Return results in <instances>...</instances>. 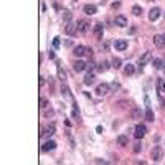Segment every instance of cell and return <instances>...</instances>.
Masks as SVG:
<instances>
[{"label": "cell", "instance_id": "obj_25", "mask_svg": "<svg viewBox=\"0 0 165 165\" xmlns=\"http://www.w3.org/2000/svg\"><path fill=\"white\" fill-rule=\"evenodd\" d=\"M111 64H112V68L119 69V68H121V64H122V61H121V58H112V61H111Z\"/></svg>", "mask_w": 165, "mask_h": 165}, {"label": "cell", "instance_id": "obj_3", "mask_svg": "<svg viewBox=\"0 0 165 165\" xmlns=\"http://www.w3.org/2000/svg\"><path fill=\"white\" fill-rule=\"evenodd\" d=\"M162 157H164L162 149H160L159 145H155L154 149H152V152H150V159L154 160V162H160V160H162Z\"/></svg>", "mask_w": 165, "mask_h": 165}, {"label": "cell", "instance_id": "obj_8", "mask_svg": "<svg viewBox=\"0 0 165 165\" xmlns=\"http://www.w3.org/2000/svg\"><path fill=\"white\" fill-rule=\"evenodd\" d=\"M103 33H104V25L99 21V23H96V25H94V35H96V38H98V40H103Z\"/></svg>", "mask_w": 165, "mask_h": 165}, {"label": "cell", "instance_id": "obj_15", "mask_svg": "<svg viewBox=\"0 0 165 165\" xmlns=\"http://www.w3.org/2000/svg\"><path fill=\"white\" fill-rule=\"evenodd\" d=\"M82 10H84V13H86V15H94V13L98 12V7L93 5V3H88V5H84V8H82Z\"/></svg>", "mask_w": 165, "mask_h": 165}, {"label": "cell", "instance_id": "obj_20", "mask_svg": "<svg viewBox=\"0 0 165 165\" xmlns=\"http://www.w3.org/2000/svg\"><path fill=\"white\" fill-rule=\"evenodd\" d=\"M130 117H132V119H140V117H142V111L137 109V107H134L132 111H130Z\"/></svg>", "mask_w": 165, "mask_h": 165}, {"label": "cell", "instance_id": "obj_21", "mask_svg": "<svg viewBox=\"0 0 165 165\" xmlns=\"http://www.w3.org/2000/svg\"><path fill=\"white\" fill-rule=\"evenodd\" d=\"M94 82V73L91 71V73H88V74H86V78H84V84H93Z\"/></svg>", "mask_w": 165, "mask_h": 165}, {"label": "cell", "instance_id": "obj_35", "mask_svg": "<svg viewBox=\"0 0 165 165\" xmlns=\"http://www.w3.org/2000/svg\"><path fill=\"white\" fill-rule=\"evenodd\" d=\"M50 60H55V51H50Z\"/></svg>", "mask_w": 165, "mask_h": 165}, {"label": "cell", "instance_id": "obj_9", "mask_svg": "<svg viewBox=\"0 0 165 165\" xmlns=\"http://www.w3.org/2000/svg\"><path fill=\"white\" fill-rule=\"evenodd\" d=\"M150 60H152V53H150V51L144 53V56H140V60H139V68H144Z\"/></svg>", "mask_w": 165, "mask_h": 165}, {"label": "cell", "instance_id": "obj_2", "mask_svg": "<svg viewBox=\"0 0 165 165\" xmlns=\"http://www.w3.org/2000/svg\"><path fill=\"white\" fill-rule=\"evenodd\" d=\"M111 93V84H107V82H101V84H98V88H96V94H99V96H106V94Z\"/></svg>", "mask_w": 165, "mask_h": 165}, {"label": "cell", "instance_id": "obj_6", "mask_svg": "<svg viewBox=\"0 0 165 165\" xmlns=\"http://www.w3.org/2000/svg\"><path fill=\"white\" fill-rule=\"evenodd\" d=\"M56 149V142L55 140H46L45 144L41 145V152H51Z\"/></svg>", "mask_w": 165, "mask_h": 165}, {"label": "cell", "instance_id": "obj_37", "mask_svg": "<svg viewBox=\"0 0 165 165\" xmlns=\"http://www.w3.org/2000/svg\"><path fill=\"white\" fill-rule=\"evenodd\" d=\"M164 38H165V33H164Z\"/></svg>", "mask_w": 165, "mask_h": 165}, {"label": "cell", "instance_id": "obj_34", "mask_svg": "<svg viewBox=\"0 0 165 165\" xmlns=\"http://www.w3.org/2000/svg\"><path fill=\"white\" fill-rule=\"evenodd\" d=\"M86 55H88L89 58L93 56V50H91V48H88V51H86Z\"/></svg>", "mask_w": 165, "mask_h": 165}, {"label": "cell", "instance_id": "obj_12", "mask_svg": "<svg viewBox=\"0 0 165 165\" xmlns=\"http://www.w3.org/2000/svg\"><path fill=\"white\" fill-rule=\"evenodd\" d=\"M86 51H88V48L84 46V45H76V46H74V50H73V53H74L76 56H84V55H86Z\"/></svg>", "mask_w": 165, "mask_h": 165}, {"label": "cell", "instance_id": "obj_7", "mask_svg": "<svg viewBox=\"0 0 165 165\" xmlns=\"http://www.w3.org/2000/svg\"><path fill=\"white\" fill-rule=\"evenodd\" d=\"M160 13H162V10H160L159 7H155V8H152V10L149 12V20L150 21H155L160 18Z\"/></svg>", "mask_w": 165, "mask_h": 165}, {"label": "cell", "instance_id": "obj_36", "mask_svg": "<svg viewBox=\"0 0 165 165\" xmlns=\"http://www.w3.org/2000/svg\"><path fill=\"white\" fill-rule=\"evenodd\" d=\"M149 2H155V0H149Z\"/></svg>", "mask_w": 165, "mask_h": 165}, {"label": "cell", "instance_id": "obj_16", "mask_svg": "<svg viewBox=\"0 0 165 165\" xmlns=\"http://www.w3.org/2000/svg\"><path fill=\"white\" fill-rule=\"evenodd\" d=\"M134 73H135V66H134V64H130V63L124 64V74H125V76H130V74H134Z\"/></svg>", "mask_w": 165, "mask_h": 165}, {"label": "cell", "instance_id": "obj_10", "mask_svg": "<svg viewBox=\"0 0 165 165\" xmlns=\"http://www.w3.org/2000/svg\"><path fill=\"white\" fill-rule=\"evenodd\" d=\"M114 23H116V26H127V18L124 15H116V18H114Z\"/></svg>", "mask_w": 165, "mask_h": 165}, {"label": "cell", "instance_id": "obj_26", "mask_svg": "<svg viewBox=\"0 0 165 165\" xmlns=\"http://www.w3.org/2000/svg\"><path fill=\"white\" fill-rule=\"evenodd\" d=\"M98 69L99 71H107L109 69V63L107 61H101L99 63V66H98Z\"/></svg>", "mask_w": 165, "mask_h": 165}, {"label": "cell", "instance_id": "obj_18", "mask_svg": "<svg viewBox=\"0 0 165 165\" xmlns=\"http://www.w3.org/2000/svg\"><path fill=\"white\" fill-rule=\"evenodd\" d=\"M157 89H159L160 94H165V79L159 78V81H157Z\"/></svg>", "mask_w": 165, "mask_h": 165}, {"label": "cell", "instance_id": "obj_33", "mask_svg": "<svg viewBox=\"0 0 165 165\" xmlns=\"http://www.w3.org/2000/svg\"><path fill=\"white\" fill-rule=\"evenodd\" d=\"M74 119H79V111H78V107H74V111H73V114H71Z\"/></svg>", "mask_w": 165, "mask_h": 165}, {"label": "cell", "instance_id": "obj_5", "mask_svg": "<svg viewBox=\"0 0 165 165\" xmlns=\"http://www.w3.org/2000/svg\"><path fill=\"white\" fill-rule=\"evenodd\" d=\"M64 31H66V35H69V36L76 35V31H78V25H76V23H73V21H68L66 26H64Z\"/></svg>", "mask_w": 165, "mask_h": 165}, {"label": "cell", "instance_id": "obj_23", "mask_svg": "<svg viewBox=\"0 0 165 165\" xmlns=\"http://www.w3.org/2000/svg\"><path fill=\"white\" fill-rule=\"evenodd\" d=\"M145 119L149 121V122H152L154 121V112H152V109L147 106V109H145Z\"/></svg>", "mask_w": 165, "mask_h": 165}, {"label": "cell", "instance_id": "obj_28", "mask_svg": "<svg viewBox=\"0 0 165 165\" xmlns=\"http://www.w3.org/2000/svg\"><path fill=\"white\" fill-rule=\"evenodd\" d=\"M71 12H69V10H64V12H63V20H64V21H69V20H71Z\"/></svg>", "mask_w": 165, "mask_h": 165}, {"label": "cell", "instance_id": "obj_13", "mask_svg": "<svg viewBox=\"0 0 165 165\" xmlns=\"http://www.w3.org/2000/svg\"><path fill=\"white\" fill-rule=\"evenodd\" d=\"M86 68H88V63H84L82 60H79V61H76V63H74L73 69H74L76 73H81V71H84Z\"/></svg>", "mask_w": 165, "mask_h": 165}, {"label": "cell", "instance_id": "obj_32", "mask_svg": "<svg viewBox=\"0 0 165 165\" xmlns=\"http://www.w3.org/2000/svg\"><path fill=\"white\" fill-rule=\"evenodd\" d=\"M60 45H61V41H60V36H56V38L53 40V46H55V48H60Z\"/></svg>", "mask_w": 165, "mask_h": 165}, {"label": "cell", "instance_id": "obj_14", "mask_svg": "<svg viewBox=\"0 0 165 165\" xmlns=\"http://www.w3.org/2000/svg\"><path fill=\"white\" fill-rule=\"evenodd\" d=\"M114 48H116L117 51H124V50L127 48V41L125 40H116L114 41Z\"/></svg>", "mask_w": 165, "mask_h": 165}, {"label": "cell", "instance_id": "obj_1", "mask_svg": "<svg viewBox=\"0 0 165 165\" xmlns=\"http://www.w3.org/2000/svg\"><path fill=\"white\" fill-rule=\"evenodd\" d=\"M76 25H78V31L82 33V35H86V33L89 31V26H91L88 18H79V20L76 21Z\"/></svg>", "mask_w": 165, "mask_h": 165}, {"label": "cell", "instance_id": "obj_19", "mask_svg": "<svg viewBox=\"0 0 165 165\" xmlns=\"http://www.w3.org/2000/svg\"><path fill=\"white\" fill-rule=\"evenodd\" d=\"M152 66H154L155 69H164V61H162L160 58H155V60H152Z\"/></svg>", "mask_w": 165, "mask_h": 165}, {"label": "cell", "instance_id": "obj_17", "mask_svg": "<svg viewBox=\"0 0 165 165\" xmlns=\"http://www.w3.org/2000/svg\"><path fill=\"white\" fill-rule=\"evenodd\" d=\"M117 144L121 145V147H127V145H129V137H127V135H119Z\"/></svg>", "mask_w": 165, "mask_h": 165}, {"label": "cell", "instance_id": "obj_22", "mask_svg": "<svg viewBox=\"0 0 165 165\" xmlns=\"http://www.w3.org/2000/svg\"><path fill=\"white\" fill-rule=\"evenodd\" d=\"M56 64H58V76H60L61 81H64V79H66V73H64V69L60 66V61H56Z\"/></svg>", "mask_w": 165, "mask_h": 165}, {"label": "cell", "instance_id": "obj_27", "mask_svg": "<svg viewBox=\"0 0 165 165\" xmlns=\"http://www.w3.org/2000/svg\"><path fill=\"white\" fill-rule=\"evenodd\" d=\"M132 13H134L135 17L142 15V7H140V5H134V7H132Z\"/></svg>", "mask_w": 165, "mask_h": 165}, {"label": "cell", "instance_id": "obj_4", "mask_svg": "<svg viewBox=\"0 0 165 165\" xmlns=\"http://www.w3.org/2000/svg\"><path fill=\"white\" fill-rule=\"evenodd\" d=\"M145 132H147V127H145L144 124H137V125H135V129H134L135 139H142L145 135Z\"/></svg>", "mask_w": 165, "mask_h": 165}, {"label": "cell", "instance_id": "obj_31", "mask_svg": "<svg viewBox=\"0 0 165 165\" xmlns=\"http://www.w3.org/2000/svg\"><path fill=\"white\" fill-rule=\"evenodd\" d=\"M61 93L64 94L66 98H71V93H69V89H68L66 86H63V88H61Z\"/></svg>", "mask_w": 165, "mask_h": 165}, {"label": "cell", "instance_id": "obj_11", "mask_svg": "<svg viewBox=\"0 0 165 165\" xmlns=\"http://www.w3.org/2000/svg\"><path fill=\"white\" fill-rule=\"evenodd\" d=\"M152 41H154V45H155L157 48H164V46H165V38H164V35H155Z\"/></svg>", "mask_w": 165, "mask_h": 165}, {"label": "cell", "instance_id": "obj_24", "mask_svg": "<svg viewBox=\"0 0 165 165\" xmlns=\"http://www.w3.org/2000/svg\"><path fill=\"white\" fill-rule=\"evenodd\" d=\"M45 134L48 135V137H51L53 134H55V124H50L46 129H45Z\"/></svg>", "mask_w": 165, "mask_h": 165}, {"label": "cell", "instance_id": "obj_29", "mask_svg": "<svg viewBox=\"0 0 165 165\" xmlns=\"http://www.w3.org/2000/svg\"><path fill=\"white\" fill-rule=\"evenodd\" d=\"M132 150H134V154H139L140 150H142V144H140V142H135L134 147H132Z\"/></svg>", "mask_w": 165, "mask_h": 165}, {"label": "cell", "instance_id": "obj_30", "mask_svg": "<svg viewBox=\"0 0 165 165\" xmlns=\"http://www.w3.org/2000/svg\"><path fill=\"white\" fill-rule=\"evenodd\" d=\"M48 106V99L46 98H40V107L43 109V107H46Z\"/></svg>", "mask_w": 165, "mask_h": 165}]
</instances>
